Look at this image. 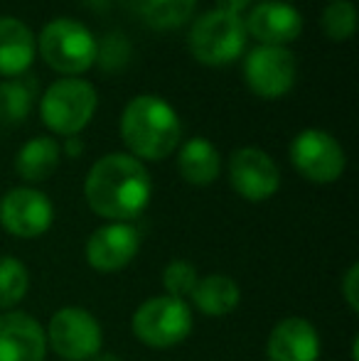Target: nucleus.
<instances>
[{"instance_id": "6ab92c4d", "label": "nucleus", "mask_w": 359, "mask_h": 361, "mask_svg": "<svg viewBox=\"0 0 359 361\" xmlns=\"http://www.w3.org/2000/svg\"><path fill=\"white\" fill-rule=\"evenodd\" d=\"M59 157H62V147L57 145V140L49 135H37L18 150L15 172L25 182H44L57 170Z\"/></svg>"}, {"instance_id": "f257e3e1", "label": "nucleus", "mask_w": 359, "mask_h": 361, "mask_svg": "<svg viewBox=\"0 0 359 361\" xmlns=\"http://www.w3.org/2000/svg\"><path fill=\"white\" fill-rule=\"evenodd\" d=\"M84 197L96 216L128 224L148 209L153 182L140 160L128 152H111L91 165Z\"/></svg>"}, {"instance_id": "0eeeda50", "label": "nucleus", "mask_w": 359, "mask_h": 361, "mask_svg": "<svg viewBox=\"0 0 359 361\" xmlns=\"http://www.w3.org/2000/svg\"><path fill=\"white\" fill-rule=\"evenodd\" d=\"M47 347L62 361H91L104 347L101 324L89 310L62 307L47 324Z\"/></svg>"}, {"instance_id": "6e6552de", "label": "nucleus", "mask_w": 359, "mask_h": 361, "mask_svg": "<svg viewBox=\"0 0 359 361\" xmlns=\"http://www.w3.org/2000/svg\"><path fill=\"white\" fill-rule=\"evenodd\" d=\"M291 162L308 182H315V185L337 182L347 167L340 140L320 128H305L293 138Z\"/></svg>"}, {"instance_id": "7ed1b4c3", "label": "nucleus", "mask_w": 359, "mask_h": 361, "mask_svg": "<svg viewBox=\"0 0 359 361\" xmlns=\"http://www.w3.org/2000/svg\"><path fill=\"white\" fill-rule=\"evenodd\" d=\"M37 49L49 69L77 76L96 64L99 42L84 23L72 18H57L42 27Z\"/></svg>"}, {"instance_id": "20e7f679", "label": "nucleus", "mask_w": 359, "mask_h": 361, "mask_svg": "<svg viewBox=\"0 0 359 361\" xmlns=\"http://www.w3.org/2000/svg\"><path fill=\"white\" fill-rule=\"evenodd\" d=\"M96 106H99V94L89 81L79 76H64L44 91L39 116L52 133L74 138L94 118Z\"/></svg>"}, {"instance_id": "9d476101", "label": "nucleus", "mask_w": 359, "mask_h": 361, "mask_svg": "<svg viewBox=\"0 0 359 361\" xmlns=\"http://www.w3.org/2000/svg\"><path fill=\"white\" fill-rule=\"evenodd\" d=\"M54 207L35 187H15L0 197V226L18 238H37L49 231Z\"/></svg>"}, {"instance_id": "a211bd4d", "label": "nucleus", "mask_w": 359, "mask_h": 361, "mask_svg": "<svg viewBox=\"0 0 359 361\" xmlns=\"http://www.w3.org/2000/svg\"><path fill=\"white\" fill-rule=\"evenodd\" d=\"M178 172L187 185H212L221 172L219 150L207 138H190L178 152Z\"/></svg>"}, {"instance_id": "ddd939ff", "label": "nucleus", "mask_w": 359, "mask_h": 361, "mask_svg": "<svg viewBox=\"0 0 359 361\" xmlns=\"http://www.w3.org/2000/svg\"><path fill=\"white\" fill-rule=\"evenodd\" d=\"M47 334L28 312L10 310L0 314V361H44Z\"/></svg>"}, {"instance_id": "2eb2a0df", "label": "nucleus", "mask_w": 359, "mask_h": 361, "mask_svg": "<svg viewBox=\"0 0 359 361\" xmlns=\"http://www.w3.org/2000/svg\"><path fill=\"white\" fill-rule=\"evenodd\" d=\"M269 361H317L320 334L305 317H286L271 329L266 342Z\"/></svg>"}, {"instance_id": "c756f323", "label": "nucleus", "mask_w": 359, "mask_h": 361, "mask_svg": "<svg viewBox=\"0 0 359 361\" xmlns=\"http://www.w3.org/2000/svg\"><path fill=\"white\" fill-rule=\"evenodd\" d=\"M77 150H79L77 140H69V155H77Z\"/></svg>"}, {"instance_id": "cd10ccee", "label": "nucleus", "mask_w": 359, "mask_h": 361, "mask_svg": "<svg viewBox=\"0 0 359 361\" xmlns=\"http://www.w3.org/2000/svg\"><path fill=\"white\" fill-rule=\"evenodd\" d=\"M91 361H121V357H116L114 352H99Z\"/></svg>"}, {"instance_id": "a878e982", "label": "nucleus", "mask_w": 359, "mask_h": 361, "mask_svg": "<svg viewBox=\"0 0 359 361\" xmlns=\"http://www.w3.org/2000/svg\"><path fill=\"white\" fill-rule=\"evenodd\" d=\"M342 298L347 300L352 312H359V263H352L342 278Z\"/></svg>"}, {"instance_id": "dca6fc26", "label": "nucleus", "mask_w": 359, "mask_h": 361, "mask_svg": "<svg viewBox=\"0 0 359 361\" xmlns=\"http://www.w3.org/2000/svg\"><path fill=\"white\" fill-rule=\"evenodd\" d=\"M37 42L23 20L0 18V76L15 79L32 67Z\"/></svg>"}, {"instance_id": "aec40b11", "label": "nucleus", "mask_w": 359, "mask_h": 361, "mask_svg": "<svg viewBox=\"0 0 359 361\" xmlns=\"http://www.w3.org/2000/svg\"><path fill=\"white\" fill-rule=\"evenodd\" d=\"M130 5L150 30H178L195 15L197 0H130Z\"/></svg>"}, {"instance_id": "c85d7f7f", "label": "nucleus", "mask_w": 359, "mask_h": 361, "mask_svg": "<svg viewBox=\"0 0 359 361\" xmlns=\"http://www.w3.org/2000/svg\"><path fill=\"white\" fill-rule=\"evenodd\" d=\"M82 3H87L89 8L101 10V8H109V3H111V0H82Z\"/></svg>"}, {"instance_id": "f3484780", "label": "nucleus", "mask_w": 359, "mask_h": 361, "mask_svg": "<svg viewBox=\"0 0 359 361\" xmlns=\"http://www.w3.org/2000/svg\"><path fill=\"white\" fill-rule=\"evenodd\" d=\"M190 300L195 310H200L207 317H224L234 312L241 302V288L236 281L224 273H212L197 281L195 290L190 293Z\"/></svg>"}, {"instance_id": "4be33fe9", "label": "nucleus", "mask_w": 359, "mask_h": 361, "mask_svg": "<svg viewBox=\"0 0 359 361\" xmlns=\"http://www.w3.org/2000/svg\"><path fill=\"white\" fill-rule=\"evenodd\" d=\"M30 290V271L15 256H0V310L10 312Z\"/></svg>"}, {"instance_id": "bb28decb", "label": "nucleus", "mask_w": 359, "mask_h": 361, "mask_svg": "<svg viewBox=\"0 0 359 361\" xmlns=\"http://www.w3.org/2000/svg\"><path fill=\"white\" fill-rule=\"evenodd\" d=\"M254 0H217V8L226 10V13H236L239 15L241 10H246Z\"/></svg>"}, {"instance_id": "5701e85b", "label": "nucleus", "mask_w": 359, "mask_h": 361, "mask_svg": "<svg viewBox=\"0 0 359 361\" xmlns=\"http://www.w3.org/2000/svg\"><path fill=\"white\" fill-rule=\"evenodd\" d=\"M357 10L350 0H332L322 13V30L332 42H347L355 35Z\"/></svg>"}, {"instance_id": "4468645a", "label": "nucleus", "mask_w": 359, "mask_h": 361, "mask_svg": "<svg viewBox=\"0 0 359 361\" xmlns=\"http://www.w3.org/2000/svg\"><path fill=\"white\" fill-rule=\"evenodd\" d=\"M246 35L259 39V44L271 47H286L288 42L300 37L303 32V15L291 3L281 0H264L249 13L244 20Z\"/></svg>"}, {"instance_id": "f03ea898", "label": "nucleus", "mask_w": 359, "mask_h": 361, "mask_svg": "<svg viewBox=\"0 0 359 361\" xmlns=\"http://www.w3.org/2000/svg\"><path fill=\"white\" fill-rule=\"evenodd\" d=\"M121 140L135 160H165L180 147L182 121L168 101L140 94L121 114Z\"/></svg>"}, {"instance_id": "1a4fd4ad", "label": "nucleus", "mask_w": 359, "mask_h": 361, "mask_svg": "<svg viewBox=\"0 0 359 361\" xmlns=\"http://www.w3.org/2000/svg\"><path fill=\"white\" fill-rule=\"evenodd\" d=\"M246 86L261 99H281L296 86L298 62L288 47L259 44L244 59Z\"/></svg>"}, {"instance_id": "412c9836", "label": "nucleus", "mask_w": 359, "mask_h": 361, "mask_svg": "<svg viewBox=\"0 0 359 361\" xmlns=\"http://www.w3.org/2000/svg\"><path fill=\"white\" fill-rule=\"evenodd\" d=\"M35 101V81L5 79L0 84V126H18L30 116Z\"/></svg>"}, {"instance_id": "f8f14e48", "label": "nucleus", "mask_w": 359, "mask_h": 361, "mask_svg": "<svg viewBox=\"0 0 359 361\" xmlns=\"http://www.w3.org/2000/svg\"><path fill=\"white\" fill-rule=\"evenodd\" d=\"M140 248V233L133 224H104L87 241V261L99 273L123 271Z\"/></svg>"}, {"instance_id": "39448f33", "label": "nucleus", "mask_w": 359, "mask_h": 361, "mask_svg": "<svg viewBox=\"0 0 359 361\" xmlns=\"http://www.w3.org/2000/svg\"><path fill=\"white\" fill-rule=\"evenodd\" d=\"M190 52L200 64L221 67L241 57L246 47V27L241 15L226 10H209L190 30Z\"/></svg>"}, {"instance_id": "423d86ee", "label": "nucleus", "mask_w": 359, "mask_h": 361, "mask_svg": "<svg viewBox=\"0 0 359 361\" xmlns=\"http://www.w3.org/2000/svg\"><path fill=\"white\" fill-rule=\"evenodd\" d=\"M133 337L153 349H170L185 342L192 332V307L170 295L148 298L130 319Z\"/></svg>"}, {"instance_id": "9b49d317", "label": "nucleus", "mask_w": 359, "mask_h": 361, "mask_svg": "<svg viewBox=\"0 0 359 361\" xmlns=\"http://www.w3.org/2000/svg\"><path fill=\"white\" fill-rule=\"evenodd\" d=\"M229 182L246 202H266L281 190V170L261 147H239L229 157Z\"/></svg>"}, {"instance_id": "393cba45", "label": "nucleus", "mask_w": 359, "mask_h": 361, "mask_svg": "<svg viewBox=\"0 0 359 361\" xmlns=\"http://www.w3.org/2000/svg\"><path fill=\"white\" fill-rule=\"evenodd\" d=\"M128 54H130L128 39L121 37L118 32H111L109 37L99 44V49H96V62L104 69H109V72H116V69H121L128 62Z\"/></svg>"}, {"instance_id": "b1692460", "label": "nucleus", "mask_w": 359, "mask_h": 361, "mask_svg": "<svg viewBox=\"0 0 359 361\" xmlns=\"http://www.w3.org/2000/svg\"><path fill=\"white\" fill-rule=\"evenodd\" d=\"M197 281H200L197 268L192 266L190 261H182V258L170 261L163 271V288H165V295H170V298H178V300L190 298Z\"/></svg>"}]
</instances>
